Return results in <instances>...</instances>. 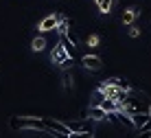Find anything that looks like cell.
I'll return each mask as SVG.
<instances>
[{"instance_id": "1", "label": "cell", "mask_w": 151, "mask_h": 138, "mask_svg": "<svg viewBox=\"0 0 151 138\" xmlns=\"http://www.w3.org/2000/svg\"><path fill=\"white\" fill-rule=\"evenodd\" d=\"M9 127L11 129H37L42 134H48V127H46L44 118H33V116H11Z\"/></svg>"}, {"instance_id": "2", "label": "cell", "mask_w": 151, "mask_h": 138, "mask_svg": "<svg viewBox=\"0 0 151 138\" xmlns=\"http://www.w3.org/2000/svg\"><path fill=\"white\" fill-rule=\"evenodd\" d=\"M81 66L86 68V70H90V72H99L103 68V59L99 55H86L81 59Z\"/></svg>"}, {"instance_id": "3", "label": "cell", "mask_w": 151, "mask_h": 138, "mask_svg": "<svg viewBox=\"0 0 151 138\" xmlns=\"http://www.w3.org/2000/svg\"><path fill=\"white\" fill-rule=\"evenodd\" d=\"M57 26H59V13H50L40 22V31L42 33H46V31H57Z\"/></svg>"}, {"instance_id": "4", "label": "cell", "mask_w": 151, "mask_h": 138, "mask_svg": "<svg viewBox=\"0 0 151 138\" xmlns=\"http://www.w3.org/2000/svg\"><path fill=\"white\" fill-rule=\"evenodd\" d=\"M50 57H53V61L57 64V66H61V64H64L66 59H70V55H68V51L64 48V44H57L55 48H53V53H50Z\"/></svg>"}, {"instance_id": "5", "label": "cell", "mask_w": 151, "mask_h": 138, "mask_svg": "<svg viewBox=\"0 0 151 138\" xmlns=\"http://www.w3.org/2000/svg\"><path fill=\"white\" fill-rule=\"evenodd\" d=\"M88 118L90 121H103V118H107V112L101 105H90L88 108Z\"/></svg>"}, {"instance_id": "6", "label": "cell", "mask_w": 151, "mask_h": 138, "mask_svg": "<svg viewBox=\"0 0 151 138\" xmlns=\"http://www.w3.org/2000/svg\"><path fill=\"white\" fill-rule=\"evenodd\" d=\"M138 15H140V11L136 7H127L123 11V24H129V26H134V22L138 20Z\"/></svg>"}, {"instance_id": "7", "label": "cell", "mask_w": 151, "mask_h": 138, "mask_svg": "<svg viewBox=\"0 0 151 138\" xmlns=\"http://www.w3.org/2000/svg\"><path fill=\"white\" fill-rule=\"evenodd\" d=\"M132 121H134V127H136V129H142V127L151 121V114H149V112H138V114H132Z\"/></svg>"}, {"instance_id": "8", "label": "cell", "mask_w": 151, "mask_h": 138, "mask_svg": "<svg viewBox=\"0 0 151 138\" xmlns=\"http://www.w3.org/2000/svg\"><path fill=\"white\" fill-rule=\"evenodd\" d=\"M44 48H46L44 35H40V38H33V42H31V51H33V53H42Z\"/></svg>"}, {"instance_id": "9", "label": "cell", "mask_w": 151, "mask_h": 138, "mask_svg": "<svg viewBox=\"0 0 151 138\" xmlns=\"http://www.w3.org/2000/svg\"><path fill=\"white\" fill-rule=\"evenodd\" d=\"M61 79H64V90H66V92H72V88H75V83H72V72L66 70Z\"/></svg>"}, {"instance_id": "10", "label": "cell", "mask_w": 151, "mask_h": 138, "mask_svg": "<svg viewBox=\"0 0 151 138\" xmlns=\"http://www.w3.org/2000/svg\"><path fill=\"white\" fill-rule=\"evenodd\" d=\"M114 2H116V0H103V2L99 4V11H101V13H110Z\"/></svg>"}, {"instance_id": "11", "label": "cell", "mask_w": 151, "mask_h": 138, "mask_svg": "<svg viewBox=\"0 0 151 138\" xmlns=\"http://www.w3.org/2000/svg\"><path fill=\"white\" fill-rule=\"evenodd\" d=\"M66 38H68V40H70V42H72V44H75V46H79V35H77V31L72 29V26L68 29V33H66Z\"/></svg>"}, {"instance_id": "12", "label": "cell", "mask_w": 151, "mask_h": 138, "mask_svg": "<svg viewBox=\"0 0 151 138\" xmlns=\"http://www.w3.org/2000/svg\"><path fill=\"white\" fill-rule=\"evenodd\" d=\"M86 44L90 46V48H96V46H99V35H96V33H92L90 38L86 40Z\"/></svg>"}, {"instance_id": "13", "label": "cell", "mask_w": 151, "mask_h": 138, "mask_svg": "<svg viewBox=\"0 0 151 138\" xmlns=\"http://www.w3.org/2000/svg\"><path fill=\"white\" fill-rule=\"evenodd\" d=\"M127 33H129V38H138V35H140V29H138L136 24H134V26H129Z\"/></svg>"}, {"instance_id": "14", "label": "cell", "mask_w": 151, "mask_h": 138, "mask_svg": "<svg viewBox=\"0 0 151 138\" xmlns=\"http://www.w3.org/2000/svg\"><path fill=\"white\" fill-rule=\"evenodd\" d=\"M94 2H96V7H99V4H101V2H103V0H94Z\"/></svg>"}, {"instance_id": "15", "label": "cell", "mask_w": 151, "mask_h": 138, "mask_svg": "<svg viewBox=\"0 0 151 138\" xmlns=\"http://www.w3.org/2000/svg\"><path fill=\"white\" fill-rule=\"evenodd\" d=\"M149 114H151V105H149Z\"/></svg>"}, {"instance_id": "16", "label": "cell", "mask_w": 151, "mask_h": 138, "mask_svg": "<svg viewBox=\"0 0 151 138\" xmlns=\"http://www.w3.org/2000/svg\"><path fill=\"white\" fill-rule=\"evenodd\" d=\"M149 29H151V22H149Z\"/></svg>"}]
</instances>
